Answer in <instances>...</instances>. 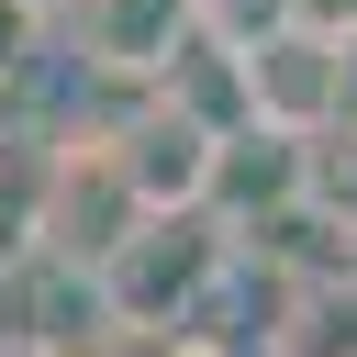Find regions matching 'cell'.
<instances>
[{
  "instance_id": "cell-3",
  "label": "cell",
  "mask_w": 357,
  "mask_h": 357,
  "mask_svg": "<svg viewBox=\"0 0 357 357\" xmlns=\"http://www.w3.org/2000/svg\"><path fill=\"white\" fill-rule=\"evenodd\" d=\"M33 33H45V11H33V0H0V78L33 56Z\"/></svg>"
},
{
  "instance_id": "cell-2",
  "label": "cell",
  "mask_w": 357,
  "mask_h": 357,
  "mask_svg": "<svg viewBox=\"0 0 357 357\" xmlns=\"http://www.w3.org/2000/svg\"><path fill=\"white\" fill-rule=\"evenodd\" d=\"M178 33V0H89V45L100 67H156Z\"/></svg>"
},
{
  "instance_id": "cell-1",
  "label": "cell",
  "mask_w": 357,
  "mask_h": 357,
  "mask_svg": "<svg viewBox=\"0 0 357 357\" xmlns=\"http://www.w3.org/2000/svg\"><path fill=\"white\" fill-rule=\"evenodd\" d=\"M201 178H212V134H201V123L156 112V123L123 134V190H134V201H190Z\"/></svg>"
},
{
  "instance_id": "cell-4",
  "label": "cell",
  "mask_w": 357,
  "mask_h": 357,
  "mask_svg": "<svg viewBox=\"0 0 357 357\" xmlns=\"http://www.w3.org/2000/svg\"><path fill=\"white\" fill-rule=\"evenodd\" d=\"M0 357H33V346H11V335H0Z\"/></svg>"
}]
</instances>
